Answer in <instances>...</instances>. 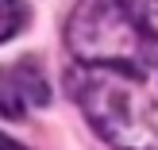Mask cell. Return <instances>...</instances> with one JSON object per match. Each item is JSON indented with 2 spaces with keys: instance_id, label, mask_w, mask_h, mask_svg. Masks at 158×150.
<instances>
[{
  "instance_id": "6da1fadb",
  "label": "cell",
  "mask_w": 158,
  "mask_h": 150,
  "mask_svg": "<svg viewBox=\"0 0 158 150\" xmlns=\"http://www.w3.org/2000/svg\"><path fill=\"white\" fill-rule=\"evenodd\" d=\"M66 89L116 150H158V0H77Z\"/></svg>"
},
{
  "instance_id": "7a4b0ae2",
  "label": "cell",
  "mask_w": 158,
  "mask_h": 150,
  "mask_svg": "<svg viewBox=\"0 0 158 150\" xmlns=\"http://www.w3.org/2000/svg\"><path fill=\"white\" fill-rule=\"evenodd\" d=\"M46 100H50L46 81L31 66L0 69V112H4V116H23L27 104H39V108H43Z\"/></svg>"
},
{
  "instance_id": "3957f363",
  "label": "cell",
  "mask_w": 158,
  "mask_h": 150,
  "mask_svg": "<svg viewBox=\"0 0 158 150\" xmlns=\"http://www.w3.org/2000/svg\"><path fill=\"white\" fill-rule=\"evenodd\" d=\"M27 23V8L19 0H0V43H8L12 35H19V27Z\"/></svg>"
},
{
  "instance_id": "277c9868",
  "label": "cell",
  "mask_w": 158,
  "mask_h": 150,
  "mask_svg": "<svg viewBox=\"0 0 158 150\" xmlns=\"http://www.w3.org/2000/svg\"><path fill=\"white\" fill-rule=\"evenodd\" d=\"M0 150H27V146H19L15 139H8V135H0Z\"/></svg>"
}]
</instances>
